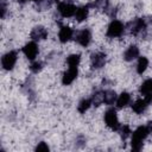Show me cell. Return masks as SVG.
I'll return each instance as SVG.
<instances>
[{"instance_id":"cell-9","label":"cell","mask_w":152,"mask_h":152,"mask_svg":"<svg viewBox=\"0 0 152 152\" xmlns=\"http://www.w3.org/2000/svg\"><path fill=\"white\" fill-rule=\"evenodd\" d=\"M106 63V55L102 53V52H96V53H93L91 56V65L93 68L95 69H99V68H102Z\"/></svg>"},{"instance_id":"cell-16","label":"cell","mask_w":152,"mask_h":152,"mask_svg":"<svg viewBox=\"0 0 152 152\" xmlns=\"http://www.w3.org/2000/svg\"><path fill=\"white\" fill-rule=\"evenodd\" d=\"M116 101V94L113 90H106L103 93V102L106 104H113Z\"/></svg>"},{"instance_id":"cell-2","label":"cell","mask_w":152,"mask_h":152,"mask_svg":"<svg viewBox=\"0 0 152 152\" xmlns=\"http://www.w3.org/2000/svg\"><path fill=\"white\" fill-rule=\"evenodd\" d=\"M124 30H125V26L121 21L119 20H113L108 28H107V37L109 38H116V37H120L122 33H124Z\"/></svg>"},{"instance_id":"cell-20","label":"cell","mask_w":152,"mask_h":152,"mask_svg":"<svg viewBox=\"0 0 152 152\" xmlns=\"http://www.w3.org/2000/svg\"><path fill=\"white\" fill-rule=\"evenodd\" d=\"M91 103H93L91 99H84V100H82V101L80 102V104L77 106V110H78L80 113H86V110L89 109V107L91 106Z\"/></svg>"},{"instance_id":"cell-23","label":"cell","mask_w":152,"mask_h":152,"mask_svg":"<svg viewBox=\"0 0 152 152\" xmlns=\"http://www.w3.org/2000/svg\"><path fill=\"white\" fill-rule=\"evenodd\" d=\"M36 151H49V146L45 144V142H39L36 147Z\"/></svg>"},{"instance_id":"cell-15","label":"cell","mask_w":152,"mask_h":152,"mask_svg":"<svg viewBox=\"0 0 152 152\" xmlns=\"http://www.w3.org/2000/svg\"><path fill=\"white\" fill-rule=\"evenodd\" d=\"M129 101H131V95L128 93H122L116 99V107L118 108H122V107L127 106L129 103Z\"/></svg>"},{"instance_id":"cell-5","label":"cell","mask_w":152,"mask_h":152,"mask_svg":"<svg viewBox=\"0 0 152 152\" xmlns=\"http://www.w3.org/2000/svg\"><path fill=\"white\" fill-rule=\"evenodd\" d=\"M17 58H18L17 51H10V52H7V53L4 55V57L1 58L2 68H4L5 70H12L13 66L15 65V63H17Z\"/></svg>"},{"instance_id":"cell-13","label":"cell","mask_w":152,"mask_h":152,"mask_svg":"<svg viewBox=\"0 0 152 152\" xmlns=\"http://www.w3.org/2000/svg\"><path fill=\"white\" fill-rule=\"evenodd\" d=\"M138 56H139V49H138L135 45H132V46H129V48L125 51V53H124V59L129 62V61L135 59Z\"/></svg>"},{"instance_id":"cell-12","label":"cell","mask_w":152,"mask_h":152,"mask_svg":"<svg viewBox=\"0 0 152 152\" xmlns=\"http://www.w3.org/2000/svg\"><path fill=\"white\" fill-rule=\"evenodd\" d=\"M145 27H146L145 21H144L142 19H137V20H134V21L132 23V25H131V33H133L134 36H137V34H139L140 32H142V31L145 30Z\"/></svg>"},{"instance_id":"cell-22","label":"cell","mask_w":152,"mask_h":152,"mask_svg":"<svg viewBox=\"0 0 152 152\" xmlns=\"http://www.w3.org/2000/svg\"><path fill=\"white\" fill-rule=\"evenodd\" d=\"M30 69H31V71H33V72H38V71L42 69V63H40V62H34V63L31 64Z\"/></svg>"},{"instance_id":"cell-14","label":"cell","mask_w":152,"mask_h":152,"mask_svg":"<svg viewBox=\"0 0 152 152\" xmlns=\"http://www.w3.org/2000/svg\"><path fill=\"white\" fill-rule=\"evenodd\" d=\"M88 11H89V5L78 7V8L76 10V13H75L76 20H77V21H83V20H86L87 17H88Z\"/></svg>"},{"instance_id":"cell-19","label":"cell","mask_w":152,"mask_h":152,"mask_svg":"<svg viewBox=\"0 0 152 152\" xmlns=\"http://www.w3.org/2000/svg\"><path fill=\"white\" fill-rule=\"evenodd\" d=\"M147 65H148V59L146 57H140L139 61H138V64H137V72L142 74L146 70Z\"/></svg>"},{"instance_id":"cell-1","label":"cell","mask_w":152,"mask_h":152,"mask_svg":"<svg viewBox=\"0 0 152 152\" xmlns=\"http://www.w3.org/2000/svg\"><path fill=\"white\" fill-rule=\"evenodd\" d=\"M151 134L148 126H140L132 133V150L140 151L142 147V141L146 139V137Z\"/></svg>"},{"instance_id":"cell-3","label":"cell","mask_w":152,"mask_h":152,"mask_svg":"<svg viewBox=\"0 0 152 152\" xmlns=\"http://www.w3.org/2000/svg\"><path fill=\"white\" fill-rule=\"evenodd\" d=\"M104 122L113 131H118L120 128V124H119V120H118V115H116L115 109H108L104 113Z\"/></svg>"},{"instance_id":"cell-25","label":"cell","mask_w":152,"mask_h":152,"mask_svg":"<svg viewBox=\"0 0 152 152\" xmlns=\"http://www.w3.org/2000/svg\"><path fill=\"white\" fill-rule=\"evenodd\" d=\"M68 1H71V0H68Z\"/></svg>"},{"instance_id":"cell-18","label":"cell","mask_w":152,"mask_h":152,"mask_svg":"<svg viewBox=\"0 0 152 152\" xmlns=\"http://www.w3.org/2000/svg\"><path fill=\"white\" fill-rule=\"evenodd\" d=\"M80 55H70L68 58H66V63H68V66L69 68H77L78 64H80Z\"/></svg>"},{"instance_id":"cell-11","label":"cell","mask_w":152,"mask_h":152,"mask_svg":"<svg viewBox=\"0 0 152 152\" xmlns=\"http://www.w3.org/2000/svg\"><path fill=\"white\" fill-rule=\"evenodd\" d=\"M48 37V30L43 26H37L31 32V38L33 40H42Z\"/></svg>"},{"instance_id":"cell-4","label":"cell","mask_w":152,"mask_h":152,"mask_svg":"<svg viewBox=\"0 0 152 152\" xmlns=\"http://www.w3.org/2000/svg\"><path fill=\"white\" fill-rule=\"evenodd\" d=\"M57 10H58L59 14L63 18H70V17L75 15L77 7L75 5H72V4H70V2L64 1V2H59L58 4V8Z\"/></svg>"},{"instance_id":"cell-21","label":"cell","mask_w":152,"mask_h":152,"mask_svg":"<svg viewBox=\"0 0 152 152\" xmlns=\"http://www.w3.org/2000/svg\"><path fill=\"white\" fill-rule=\"evenodd\" d=\"M131 133H132V132H131V129H129L128 126H124V127H121V137H122V139H126Z\"/></svg>"},{"instance_id":"cell-6","label":"cell","mask_w":152,"mask_h":152,"mask_svg":"<svg viewBox=\"0 0 152 152\" xmlns=\"http://www.w3.org/2000/svg\"><path fill=\"white\" fill-rule=\"evenodd\" d=\"M75 40H76L80 45H82L83 48L88 46L89 43H90V40H91V33H90V31H89L88 28L81 30L80 32H77Z\"/></svg>"},{"instance_id":"cell-7","label":"cell","mask_w":152,"mask_h":152,"mask_svg":"<svg viewBox=\"0 0 152 152\" xmlns=\"http://www.w3.org/2000/svg\"><path fill=\"white\" fill-rule=\"evenodd\" d=\"M23 52L25 53V56L30 61H33L38 55V45H37V43L36 42H28L23 48Z\"/></svg>"},{"instance_id":"cell-8","label":"cell","mask_w":152,"mask_h":152,"mask_svg":"<svg viewBox=\"0 0 152 152\" xmlns=\"http://www.w3.org/2000/svg\"><path fill=\"white\" fill-rule=\"evenodd\" d=\"M77 74H78L77 68H68V70L64 72L63 78H62L63 84H64V86H68V84L72 83L74 80L77 77Z\"/></svg>"},{"instance_id":"cell-10","label":"cell","mask_w":152,"mask_h":152,"mask_svg":"<svg viewBox=\"0 0 152 152\" xmlns=\"http://www.w3.org/2000/svg\"><path fill=\"white\" fill-rule=\"evenodd\" d=\"M72 34H74L72 28H70L69 26H62L58 32V38L62 43H66L72 38Z\"/></svg>"},{"instance_id":"cell-17","label":"cell","mask_w":152,"mask_h":152,"mask_svg":"<svg viewBox=\"0 0 152 152\" xmlns=\"http://www.w3.org/2000/svg\"><path fill=\"white\" fill-rule=\"evenodd\" d=\"M140 91L144 96L146 95H152V80H147L141 84Z\"/></svg>"},{"instance_id":"cell-24","label":"cell","mask_w":152,"mask_h":152,"mask_svg":"<svg viewBox=\"0 0 152 152\" xmlns=\"http://www.w3.org/2000/svg\"><path fill=\"white\" fill-rule=\"evenodd\" d=\"M20 2H25V1H27V0H19ZM33 1H38V2H40L42 0H33Z\"/></svg>"}]
</instances>
